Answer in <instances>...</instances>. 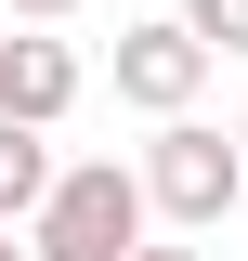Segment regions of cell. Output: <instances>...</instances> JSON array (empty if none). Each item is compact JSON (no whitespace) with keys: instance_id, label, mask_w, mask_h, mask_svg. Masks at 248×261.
Segmentation results:
<instances>
[{"instance_id":"1","label":"cell","mask_w":248,"mask_h":261,"mask_svg":"<svg viewBox=\"0 0 248 261\" xmlns=\"http://www.w3.org/2000/svg\"><path fill=\"white\" fill-rule=\"evenodd\" d=\"M144 170H118V157H79V170H53V196L27 209V248L39 261H131L144 248Z\"/></svg>"},{"instance_id":"2","label":"cell","mask_w":248,"mask_h":261,"mask_svg":"<svg viewBox=\"0 0 248 261\" xmlns=\"http://www.w3.org/2000/svg\"><path fill=\"white\" fill-rule=\"evenodd\" d=\"M144 196H157L183 235L222 222V209L248 196V144H235V130H209V118H157V144H144Z\"/></svg>"},{"instance_id":"3","label":"cell","mask_w":248,"mask_h":261,"mask_svg":"<svg viewBox=\"0 0 248 261\" xmlns=\"http://www.w3.org/2000/svg\"><path fill=\"white\" fill-rule=\"evenodd\" d=\"M196 79H209V39L183 27V13H157V27H118V105H144V118H183Z\"/></svg>"},{"instance_id":"4","label":"cell","mask_w":248,"mask_h":261,"mask_svg":"<svg viewBox=\"0 0 248 261\" xmlns=\"http://www.w3.org/2000/svg\"><path fill=\"white\" fill-rule=\"evenodd\" d=\"M65 105H79V53H65L53 27H13V39H0V118H39V130H53Z\"/></svg>"},{"instance_id":"5","label":"cell","mask_w":248,"mask_h":261,"mask_svg":"<svg viewBox=\"0 0 248 261\" xmlns=\"http://www.w3.org/2000/svg\"><path fill=\"white\" fill-rule=\"evenodd\" d=\"M39 196H53V144H39V118H0V222H27Z\"/></svg>"},{"instance_id":"6","label":"cell","mask_w":248,"mask_h":261,"mask_svg":"<svg viewBox=\"0 0 248 261\" xmlns=\"http://www.w3.org/2000/svg\"><path fill=\"white\" fill-rule=\"evenodd\" d=\"M183 27L209 39V53H248V0H183Z\"/></svg>"},{"instance_id":"7","label":"cell","mask_w":248,"mask_h":261,"mask_svg":"<svg viewBox=\"0 0 248 261\" xmlns=\"http://www.w3.org/2000/svg\"><path fill=\"white\" fill-rule=\"evenodd\" d=\"M13 13H27V27H65V13H79V0H13Z\"/></svg>"},{"instance_id":"8","label":"cell","mask_w":248,"mask_h":261,"mask_svg":"<svg viewBox=\"0 0 248 261\" xmlns=\"http://www.w3.org/2000/svg\"><path fill=\"white\" fill-rule=\"evenodd\" d=\"M131 261H209V248H157V235H144V248H131Z\"/></svg>"},{"instance_id":"9","label":"cell","mask_w":248,"mask_h":261,"mask_svg":"<svg viewBox=\"0 0 248 261\" xmlns=\"http://www.w3.org/2000/svg\"><path fill=\"white\" fill-rule=\"evenodd\" d=\"M0 261H39V248H13V222H0Z\"/></svg>"},{"instance_id":"10","label":"cell","mask_w":248,"mask_h":261,"mask_svg":"<svg viewBox=\"0 0 248 261\" xmlns=\"http://www.w3.org/2000/svg\"><path fill=\"white\" fill-rule=\"evenodd\" d=\"M235 144H248V118H235Z\"/></svg>"}]
</instances>
